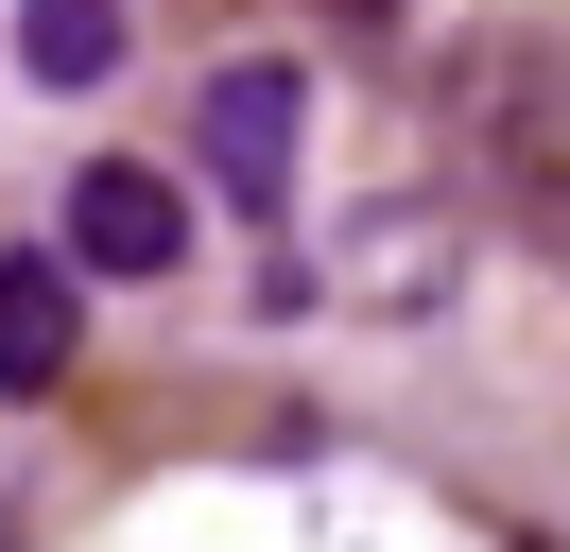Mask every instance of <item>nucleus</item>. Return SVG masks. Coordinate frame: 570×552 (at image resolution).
Returning <instances> with one entry per match:
<instances>
[{"label": "nucleus", "instance_id": "1", "mask_svg": "<svg viewBox=\"0 0 570 552\" xmlns=\"http://www.w3.org/2000/svg\"><path fill=\"white\" fill-rule=\"evenodd\" d=\"M466 138H484L501 207H519L535 241H570V34H501V52H466Z\"/></svg>", "mask_w": 570, "mask_h": 552}, {"label": "nucleus", "instance_id": "2", "mask_svg": "<svg viewBox=\"0 0 570 552\" xmlns=\"http://www.w3.org/2000/svg\"><path fill=\"white\" fill-rule=\"evenodd\" d=\"M294 138H312V87H294L277 52L208 69V103H190V156H208V190L243 207V225H277V207H294Z\"/></svg>", "mask_w": 570, "mask_h": 552}, {"label": "nucleus", "instance_id": "3", "mask_svg": "<svg viewBox=\"0 0 570 552\" xmlns=\"http://www.w3.org/2000/svg\"><path fill=\"white\" fill-rule=\"evenodd\" d=\"M190 259V207H174V172H139V156H105L70 190V276H174Z\"/></svg>", "mask_w": 570, "mask_h": 552}, {"label": "nucleus", "instance_id": "4", "mask_svg": "<svg viewBox=\"0 0 570 552\" xmlns=\"http://www.w3.org/2000/svg\"><path fill=\"white\" fill-rule=\"evenodd\" d=\"M70 345H87V276L52 259V241H18V259H0V397H52Z\"/></svg>", "mask_w": 570, "mask_h": 552}, {"label": "nucleus", "instance_id": "5", "mask_svg": "<svg viewBox=\"0 0 570 552\" xmlns=\"http://www.w3.org/2000/svg\"><path fill=\"white\" fill-rule=\"evenodd\" d=\"M18 69L36 87H105L121 69V0H18Z\"/></svg>", "mask_w": 570, "mask_h": 552}]
</instances>
